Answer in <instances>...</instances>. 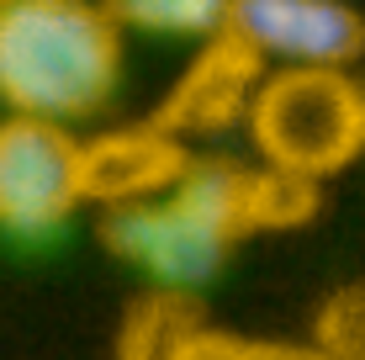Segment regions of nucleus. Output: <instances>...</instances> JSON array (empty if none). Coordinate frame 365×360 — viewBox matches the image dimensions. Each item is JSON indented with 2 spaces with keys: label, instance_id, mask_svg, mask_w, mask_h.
<instances>
[{
  "label": "nucleus",
  "instance_id": "nucleus-8",
  "mask_svg": "<svg viewBox=\"0 0 365 360\" xmlns=\"http://www.w3.org/2000/svg\"><path fill=\"white\" fill-rule=\"evenodd\" d=\"M196 329H201V318L191 313L185 292H159L133 307V318L122 324L117 355L122 360H175Z\"/></svg>",
  "mask_w": 365,
  "mask_h": 360
},
{
  "label": "nucleus",
  "instance_id": "nucleus-9",
  "mask_svg": "<svg viewBox=\"0 0 365 360\" xmlns=\"http://www.w3.org/2000/svg\"><path fill=\"white\" fill-rule=\"evenodd\" d=\"M111 21L138 32H165V37H217L228 27V11L233 0H101Z\"/></svg>",
  "mask_w": 365,
  "mask_h": 360
},
{
  "label": "nucleus",
  "instance_id": "nucleus-7",
  "mask_svg": "<svg viewBox=\"0 0 365 360\" xmlns=\"http://www.w3.org/2000/svg\"><path fill=\"white\" fill-rule=\"evenodd\" d=\"M185 170H191V148L180 138H170V133H159L154 122L101 133V138H91L80 148L85 202H106V207L154 202Z\"/></svg>",
  "mask_w": 365,
  "mask_h": 360
},
{
  "label": "nucleus",
  "instance_id": "nucleus-6",
  "mask_svg": "<svg viewBox=\"0 0 365 360\" xmlns=\"http://www.w3.org/2000/svg\"><path fill=\"white\" fill-rule=\"evenodd\" d=\"M259 80H265V58L244 37H233L222 27L180 69V80L170 85V96L159 101V111L148 122L159 133H170V138H180V143H185V133H222V128L249 117Z\"/></svg>",
  "mask_w": 365,
  "mask_h": 360
},
{
  "label": "nucleus",
  "instance_id": "nucleus-10",
  "mask_svg": "<svg viewBox=\"0 0 365 360\" xmlns=\"http://www.w3.org/2000/svg\"><path fill=\"white\" fill-rule=\"evenodd\" d=\"M312 350L329 360H365V287H344L323 302Z\"/></svg>",
  "mask_w": 365,
  "mask_h": 360
},
{
  "label": "nucleus",
  "instance_id": "nucleus-5",
  "mask_svg": "<svg viewBox=\"0 0 365 360\" xmlns=\"http://www.w3.org/2000/svg\"><path fill=\"white\" fill-rule=\"evenodd\" d=\"M228 32L286 69H344L365 53V16L344 0H233Z\"/></svg>",
  "mask_w": 365,
  "mask_h": 360
},
{
  "label": "nucleus",
  "instance_id": "nucleus-3",
  "mask_svg": "<svg viewBox=\"0 0 365 360\" xmlns=\"http://www.w3.org/2000/svg\"><path fill=\"white\" fill-rule=\"evenodd\" d=\"M249 133L265 170L318 185L365 154V85L344 69H275L255 91Z\"/></svg>",
  "mask_w": 365,
  "mask_h": 360
},
{
  "label": "nucleus",
  "instance_id": "nucleus-2",
  "mask_svg": "<svg viewBox=\"0 0 365 360\" xmlns=\"http://www.w3.org/2000/svg\"><path fill=\"white\" fill-rule=\"evenodd\" d=\"M122 32L101 0H0V101L11 117L69 122L111 101Z\"/></svg>",
  "mask_w": 365,
  "mask_h": 360
},
{
  "label": "nucleus",
  "instance_id": "nucleus-1",
  "mask_svg": "<svg viewBox=\"0 0 365 360\" xmlns=\"http://www.w3.org/2000/svg\"><path fill=\"white\" fill-rule=\"evenodd\" d=\"M312 202H318L312 180L244 170L228 159H191V170L165 196L111 207L101 239L111 254L148 270L159 292H185L217 276L238 239L259 228H292L312 212Z\"/></svg>",
  "mask_w": 365,
  "mask_h": 360
},
{
  "label": "nucleus",
  "instance_id": "nucleus-4",
  "mask_svg": "<svg viewBox=\"0 0 365 360\" xmlns=\"http://www.w3.org/2000/svg\"><path fill=\"white\" fill-rule=\"evenodd\" d=\"M80 138L58 122L6 117L0 122V233L43 239L64 228L85 202Z\"/></svg>",
  "mask_w": 365,
  "mask_h": 360
},
{
  "label": "nucleus",
  "instance_id": "nucleus-11",
  "mask_svg": "<svg viewBox=\"0 0 365 360\" xmlns=\"http://www.w3.org/2000/svg\"><path fill=\"white\" fill-rule=\"evenodd\" d=\"M175 360H329L302 344H265V339H238V334H217V329H196L180 344Z\"/></svg>",
  "mask_w": 365,
  "mask_h": 360
}]
</instances>
